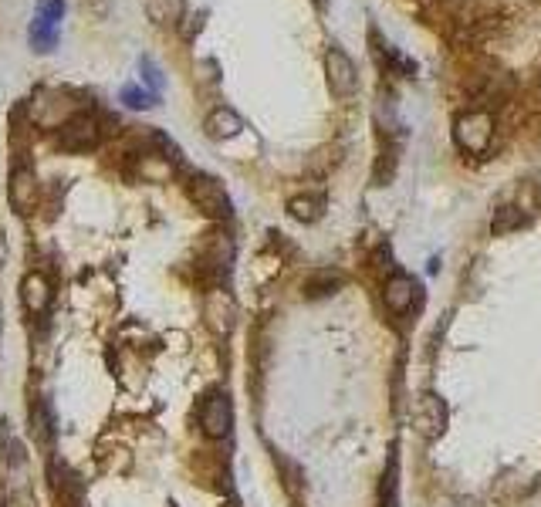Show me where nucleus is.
Returning a JSON list of instances; mask_svg holds the SVG:
<instances>
[{"mask_svg": "<svg viewBox=\"0 0 541 507\" xmlns=\"http://www.w3.org/2000/svg\"><path fill=\"white\" fill-rule=\"evenodd\" d=\"M186 197L193 200V207L200 213H207L210 220H227L234 213L230 193L224 190V183L210 173H190L186 176Z\"/></svg>", "mask_w": 541, "mask_h": 507, "instance_id": "nucleus-1", "label": "nucleus"}, {"mask_svg": "<svg viewBox=\"0 0 541 507\" xmlns=\"http://www.w3.org/2000/svg\"><path fill=\"white\" fill-rule=\"evenodd\" d=\"M454 139L467 156H484L494 142V115L484 109H470L464 115H457Z\"/></svg>", "mask_w": 541, "mask_h": 507, "instance_id": "nucleus-2", "label": "nucleus"}, {"mask_svg": "<svg viewBox=\"0 0 541 507\" xmlns=\"http://www.w3.org/2000/svg\"><path fill=\"white\" fill-rule=\"evenodd\" d=\"M102 139H105V126L99 115L92 112H78L72 119H65V126L58 132V146L65 153H92V149H99Z\"/></svg>", "mask_w": 541, "mask_h": 507, "instance_id": "nucleus-3", "label": "nucleus"}, {"mask_svg": "<svg viewBox=\"0 0 541 507\" xmlns=\"http://www.w3.org/2000/svg\"><path fill=\"white\" fill-rule=\"evenodd\" d=\"M197 423H200L203 437L227 440L230 430H234V403H230V396L220 393V389H214V393L203 396L200 413H197Z\"/></svg>", "mask_w": 541, "mask_h": 507, "instance_id": "nucleus-4", "label": "nucleus"}, {"mask_svg": "<svg viewBox=\"0 0 541 507\" xmlns=\"http://www.w3.org/2000/svg\"><path fill=\"white\" fill-rule=\"evenodd\" d=\"M61 17H65V0H41L38 4V14H34L31 31H28V41L38 55H48V51L58 44Z\"/></svg>", "mask_w": 541, "mask_h": 507, "instance_id": "nucleus-5", "label": "nucleus"}, {"mask_svg": "<svg viewBox=\"0 0 541 507\" xmlns=\"http://www.w3.org/2000/svg\"><path fill=\"white\" fill-rule=\"evenodd\" d=\"M7 200H11V207H14L17 217H31V213L38 210L41 183H38V173H34V166L17 163L11 169V176H7Z\"/></svg>", "mask_w": 541, "mask_h": 507, "instance_id": "nucleus-6", "label": "nucleus"}, {"mask_svg": "<svg viewBox=\"0 0 541 507\" xmlns=\"http://www.w3.org/2000/svg\"><path fill=\"white\" fill-rule=\"evenodd\" d=\"M447 423H450V409H447V399L437 396V393H423L416 399L413 406V426L423 440H440L447 433Z\"/></svg>", "mask_w": 541, "mask_h": 507, "instance_id": "nucleus-7", "label": "nucleus"}, {"mask_svg": "<svg viewBox=\"0 0 541 507\" xmlns=\"http://www.w3.org/2000/svg\"><path fill=\"white\" fill-rule=\"evenodd\" d=\"M325 78H328L332 95H339V99H349V95L359 88L356 65H352V58L345 55L339 44H328V51H325Z\"/></svg>", "mask_w": 541, "mask_h": 507, "instance_id": "nucleus-8", "label": "nucleus"}, {"mask_svg": "<svg viewBox=\"0 0 541 507\" xmlns=\"http://www.w3.org/2000/svg\"><path fill=\"white\" fill-rule=\"evenodd\" d=\"M383 301H386L389 315H396V318L410 315V311L420 305V284L403 271L389 274V278L383 281Z\"/></svg>", "mask_w": 541, "mask_h": 507, "instance_id": "nucleus-9", "label": "nucleus"}, {"mask_svg": "<svg viewBox=\"0 0 541 507\" xmlns=\"http://www.w3.org/2000/svg\"><path fill=\"white\" fill-rule=\"evenodd\" d=\"M51 301H55V291H51V281L44 278L41 271L24 274V281H21V305L28 308V315H34V318L48 315Z\"/></svg>", "mask_w": 541, "mask_h": 507, "instance_id": "nucleus-10", "label": "nucleus"}, {"mask_svg": "<svg viewBox=\"0 0 541 507\" xmlns=\"http://www.w3.org/2000/svg\"><path fill=\"white\" fill-rule=\"evenodd\" d=\"M203 315H207V325L214 328L217 335H230L234 332V322H237V305L224 288H217L207 295V308H203Z\"/></svg>", "mask_w": 541, "mask_h": 507, "instance_id": "nucleus-11", "label": "nucleus"}, {"mask_svg": "<svg viewBox=\"0 0 541 507\" xmlns=\"http://www.w3.org/2000/svg\"><path fill=\"white\" fill-rule=\"evenodd\" d=\"M241 129H244V119L234 109H227V105H217V109L203 119V132H207V139H214V142H227V139L241 136Z\"/></svg>", "mask_w": 541, "mask_h": 507, "instance_id": "nucleus-12", "label": "nucleus"}, {"mask_svg": "<svg viewBox=\"0 0 541 507\" xmlns=\"http://www.w3.org/2000/svg\"><path fill=\"white\" fill-rule=\"evenodd\" d=\"M28 423H31V437L38 447L51 450V443H55V416H51V409L44 399H31V409H28Z\"/></svg>", "mask_w": 541, "mask_h": 507, "instance_id": "nucleus-13", "label": "nucleus"}, {"mask_svg": "<svg viewBox=\"0 0 541 507\" xmlns=\"http://www.w3.org/2000/svg\"><path fill=\"white\" fill-rule=\"evenodd\" d=\"M345 274L339 268H318L312 278L305 281V298H332L335 291H342Z\"/></svg>", "mask_w": 541, "mask_h": 507, "instance_id": "nucleus-14", "label": "nucleus"}, {"mask_svg": "<svg viewBox=\"0 0 541 507\" xmlns=\"http://www.w3.org/2000/svg\"><path fill=\"white\" fill-rule=\"evenodd\" d=\"M288 213H291V220H298V224H315V220H322V213H325V197L298 193V197L288 200Z\"/></svg>", "mask_w": 541, "mask_h": 507, "instance_id": "nucleus-15", "label": "nucleus"}, {"mask_svg": "<svg viewBox=\"0 0 541 507\" xmlns=\"http://www.w3.org/2000/svg\"><path fill=\"white\" fill-rule=\"evenodd\" d=\"M525 224H528V213L518 210L514 203H508V207H501L498 213H494L491 234H494V237H508V234H514V230L525 227Z\"/></svg>", "mask_w": 541, "mask_h": 507, "instance_id": "nucleus-16", "label": "nucleus"}, {"mask_svg": "<svg viewBox=\"0 0 541 507\" xmlns=\"http://www.w3.org/2000/svg\"><path fill=\"white\" fill-rule=\"evenodd\" d=\"M146 11H149V21H156V24H180L183 0H149Z\"/></svg>", "mask_w": 541, "mask_h": 507, "instance_id": "nucleus-17", "label": "nucleus"}, {"mask_svg": "<svg viewBox=\"0 0 541 507\" xmlns=\"http://www.w3.org/2000/svg\"><path fill=\"white\" fill-rule=\"evenodd\" d=\"M0 460H11V464L21 460V443H17L11 420H0Z\"/></svg>", "mask_w": 541, "mask_h": 507, "instance_id": "nucleus-18", "label": "nucleus"}, {"mask_svg": "<svg viewBox=\"0 0 541 507\" xmlns=\"http://www.w3.org/2000/svg\"><path fill=\"white\" fill-rule=\"evenodd\" d=\"M122 102L139 112V109H153V105L159 102V95L149 92V88H143V85H126L122 88Z\"/></svg>", "mask_w": 541, "mask_h": 507, "instance_id": "nucleus-19", "label": "nucleus"}, {"mask_svg": "<svg viewBox=\"0 0 541 507\" xmlns=\"http://www.w3.org/2000/svg\"><path fill=\"white\" fill-rule=\"evenodd\" d=\"M139 71H143V82L149 85V92H163V71L156 68V61L149 58V55H143L139 58Z\"/></svg>", "mask_w": 541, "mask_h": 507, "instance_id": "nucleus-20", "label": "nucleus"}, {"mask_svg": "<svg viewBox=\"0 0 541 507\" xmlns=\"http://www.w3.org/2000/svg\"><path fill=\"white\" fill-rule=\"evenodd\" d=\"M379 504L383 507H396V480H393V467L383 477V494H379Z\"/></svg>", "mask_w": 541, "mask_h": 507, "instance_id": "nucleus-21", "label": "nucleus"}, {"mask_svg": "<svg viewBox=\"0 0 541 507\" xmlns=\"http://www.w3.org/2000/svg\"><path fill=\"white\" fill-rule=\"evenodd\" d=\"M440 507H481L474 501V497H450V501H443Z\"/></svg>", "mask_w": 541, "mask_h": 507, "instance_id": "nucleus-22", "label": "nucleus"}, {"mask_svg": "<svg viewBox=\"0 0 541 507\" xmlns=\"http://www.w3.org/2000/svg\"><path fill=\"white\" fill-rule=\"evenodd\" d=\"M372 261H376V268H379V271H386V268H389V247H386V244L379 247V251H376V257H372Z\"/></svg>", "mask_w": 541, "mask_h": 507, "instance_id": "nucleus-23", "label": "nucleus"}, {"mask_svg": "<svg viewBox=\"0 0 541 507\" xmlns=\"http://www.w3.org/2000/svg\"><path fill=\"white\" fill-rule=\"evenodd\" d=\"M7 261V244H4V237H0V264Z\"/></svg>", "mask_w": 541, "mask_h": 507, "instance_id": "nucleus-24", "label": "nucleus"}]
</instances>
